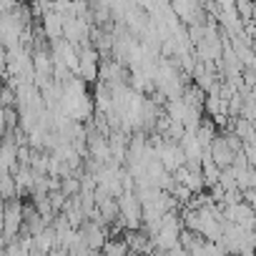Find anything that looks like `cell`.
<instances>
[{
  "label": "cell",
  "instance_id": "7a4b0ae2",
  "mask_svg": "<svg viewBox=\"0 0 256 256\" xmlns=\"http://www.w3.org/2000/svg\"><path fill=\"white\" fill-rule=\"evenodd\" d=\"M100 256H131V251H128V246L123 244V238H116V241H106L103 244Z\"/></svg>",
  "mask_w": 256,
  "mask_h": 256
},
{
  "label": "cell",
  "instance_id": "6da1fadb",
  "mask_svg": "<svg viewBox=\"0 0 256 256\" xmlns=\"http://www.w3.org/2000/svg\"><path fill=\"white\" fill-rule=\"evenodd\" d=\"M40 30H43V36H46L50 43H53V40H60V38H63V18H60L58 13L46 10L43 18H40Z\"/></svg>",
  "mask_w": 256,
  "mask_h": 256
}]
</instances>
